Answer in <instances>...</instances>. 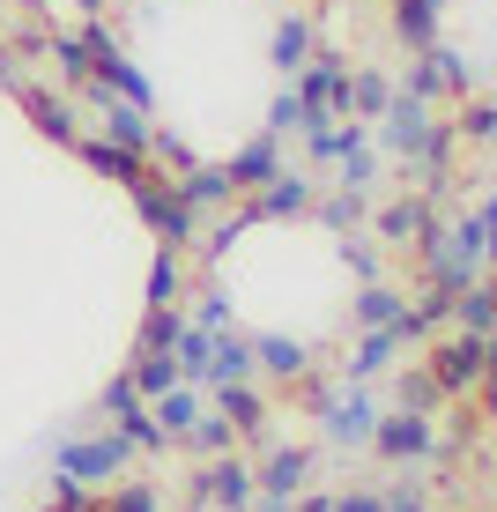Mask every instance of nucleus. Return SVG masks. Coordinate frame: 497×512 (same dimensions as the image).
<instances>
[{
	"label": "nucleus",
	"instance_id": "16",
	"mask_svg": "<svg viewBox=\"0 0 497 512\" xmlns=\"http://www.w3.org/2000/svg\"><path fill=\"white\" fill-rule=\"evenodd\" d=\"M275 171H282V149H275V134H260L223 164V179H230V193H253V186H268Z\"/></svg>",
	"mask_w": 497,
	"mask_h": 512
},
{
	"label": "nucleus",
	"instance_id": "27",
	"mask_svg": "<svg viewBox=\"0 0 497 512\" xmlns=\"http://www.w3.org/2000/svg\"><path fill=\"white\" fill-rule=\"evenodd\" d=\"M179 297H186V268H179V253H164V245H156V260H149V312L179 305Z\"/></svg>",
	"mask_w": 497,
	"mask_h": 512
},
{
	"label": "nucleus",
	"instance_id": "23",
	"mask_svg": "<svg viewBox=\"0 0 497 512\" xmlns=\"http://www.w3.org/2000/svg\"><path fill=\"white\" fill-rule=\"evenodd\" d=\"M127 379H134V394H141V401H156V394H171V386H179V364H171L164 349H134Z\"/></svg>",
	"mask_w": 497,
	"mask_h": 512
},
{
	"label": "nucleus",
	"instance_id": "33",
	"mask_svg": "<svg viewBox=\"0 0 497 512\" xmlns=\"http://www.w3.org/2000/svg\"><path fill=\"white\" fill-rule=\"evenodd\" d=\"M179 334H186V312L164 305V312H149V320H141V342H134V349H164V357H171V342H179Z\"/></svg>",
	"mask_w": 497,
	"mask_h": 512
},
{
	"label": "nucleus",
	"instance_id": "15",
	"mask_svg": "<svg viewBox=\"0 0 497 512\" xmlns=\"http://www.w3.org/2000/svg\"><path fill=\"white\" fill-rule=\"evenodd\" d=\"M401 349H408V342H401V327H364V334H357V357H349V379H342V386H371V379L386 372V364L401 357Z\"/></svg>",
	"mask_w": 497,
	"mask_h": 512
},
{
	"label": "nucleus",
	"instance_id": "35",
	"mask_svg": "<svg viewBox=\"0 0 497 512\" xmlns=\"http://www.w3.org/2000/svg\"><path fill=\"white\" fill-rule=\"evenodd\" d=\"M45 52H52V67H60L67 82H90V52H82V38H60V30H52Z\"/></svg>",
	"mask_w": 497,
	"mask_h": 512
},
{
	"label": "nucleus",
	"instance_id": "28",
	"mask_svg": "<svg viewBox=\"0 0 497 512\" xmlns=\"http://www.w3.org/2000/svg\"><path fill=\"white\" fill-rule=\"evenodd\" d=\"M401 305H408V297L394 290V282H364V290H357V327H394Z\"/></svg>",
	"mask_w": 497,
	"mask_h": 512
},
{
	"label": "nucleus",
	"instance_id": "39",
	"mask_svg": "<svg viewBox=\"0 0 497 512\" xmlns=\"http://www.w3.org/2000/svg\"><path fill=\"white\" fill-rule=\"evenodd\" d=\"M268 134L282 141V134H305V104H297V90H282L275 104H268Z\"/></svg>",
	"mask_w": 497,
	"mask_h": 512
},
{
	"label": "nucleus",
	"instance_id": "5",
	"mask_svg": "<svg viewBox=\"0 0 497 512\" xmlns=\"http://www.w3.org/2000/svg\"><path fill=\"white\" fill-rule=\"evenodd\" d=\"M371 453H379V461H394V468L438 461V423H431V416H408V409H394V416H379V423H371Z\"/></svg>",
	"mask_w": 497,
	"mask_h": 512
},
{
	"label": "nucleus",
	"instance_id": "13",
	"mask_svg": "<svg viewBox=\"0 0 497 512\" xmlns=\"http://www.w3.org/2000/svg\"><path fill=\"white\" fill-rule=\"evenodd\" d=\"M253 372L268 379H312V349L297 334H253Z\"/></svg>",
	"mask_w": 497,
	"mask_h": 512
},
{
	"label": "nucleus",
	"instance_id": "19",
	"mask_svg": "<svg viewBox=\"0 0 497 512\" xmlns=\"http://www.w3.org/2000/svg\"><path fill=\"white\" fill-rule=\"evenodd\" d=\"M201 409H208V401H201V386H171V394H156L149 401V416H156V431H164V438H186L193 431V423H201Z\"/></svg>",
	"mask_w": 497,
	"mask_h": 512
},
{
	"label": "nucleus",
	"instance_id": "45",
	"mask_svg": "<svg viewBox=\"0 0 497 512\" xmlns=\"http://www.w3.org/2000/svg\"><path fill=\"white\" fill-rule=\"evenodd\" d=\"M327 512H379V490H334Z\"/></svg>",
	"mask_w": 497,
	"mask_h": 512
},
{
	"label": "nucleus",
	"instance_id": "4",
	"mask_svg": "<svg viewBox=\"0 0 497 512\" xmlns=\"http://www.w3.org/2000/svg\"><path fill=\"white\" fill-rule=\"evenodd\" d=\"M127 193H134L141 223L164 238V253H186V245L201 238V216H193V208L179 201V186H171V179H141V186H127Z\"/></svg>",
	"mask_w": 497,
	"mask_h": 512
},
{
	"label": "nucleus",
	"instance_id": "38",
	"mask_svg": "<svg viewBox=\"0 0 497 512\" xmlns=\"http://www.w3.org/2000/svg\"><path fill=\"white\" fill-rule=\"evenodd\" d=\"M90 505H97V490H90V483H75V475L52 468V512H90Z\"/></svg>",
	"mask_w": 497,
	"mask_h": 512
},
{
	"label": "nucleus",
	"instance_id": "14",
	"mask_svg": "<svg viewBox=\"0 0 497 512\" xmlns=\"http://www.w3.org/2000/svg\"><path fill=\"white\" fill-rule=\"evenodd\" d=\"M75 156H82L90 171H104L112 186H141V179H149V164H141L134 149H119V141H104V134H82V141H75Z\"/></svg>",
	"mask_w": 497,
	"mask_h": 512
},
{
	"label": "nucleus",
	"instance_id": "42",
	"mask_svg": "<svg viewBox=\"0 0 497 512\" xmlns=\"http://www.w3.org/2000/svg\"><path fill=\"white\" fill-rule=\"evenodd\" d=\"M193 327H201V334H223V327H230V297H223V290H201V305H193Z\"/></svg>",
	"mask_w": 497,
	"mask_h": 512
},
{
	"label": "nucleus",
	"instance_id": "26",
	"mask_svg": "<svg viewBox=\"0 0 497 512\" xmlns=\"http://www.w3.org/2000/svg\"><path fill=\"white\" fill-rule=\"evenodd\" d=\"M386 104H394V75H379V67L349 75V119H379Z\"/></svg>",
	"mask_w": 497,
	"mask_h": 512
},
{
	"label": "nucleus",
	"instance_id": "44",
	"mask_svg": "<svg viewBox=\"0 0 497 512\" xmlns=\"http://www.w3.org/2000/svg\"><path fill=\"white\" fill-rule=\"evenodd\" d=\"M460 134H468V141H490V134H497V112H490V97H475V104H468Z\"/></svg>",
	"mask_w": 497,
	"mask_h": 512
},
{
	"label": "nucleus",
	"instance_id": "10",
	"mask_svg": "<svg viewBox=\"0 0 497 512\" xmlns=\"http://www.w3.org/2000/svg\"><path fill=\"white\" fill-rule=\"evenodd\" d=\"M216 416L230 423L238 438H253V446H268V394H260L253 379H238V386H216Z\"/></svg>",
	"mask_w": 497,
	"mask_h": 512
},
{
	"label": "nucleus",
	"instance_id": "43",
	"mask_svg": "<svg viewBox=\"0 0 497 512\" xmlns=\"http://www.w3.org/2000/svg\"><path fill=\"white\" fill-rule=\"evenodd\" d=\"M149 156H164V164H179V171H193V164H201V156H193L179 134H149Z\"/></svg>",
	"mask_w": 497,
	"mask_h": 512
},
{
	"label": "nucleus",
	"instance_id": "46",
	"mask_svg": "<svg viewBox=\"0 0 497 512\" xmlns=\"http://www.w3.org/2000/svg\"><path fill=\"white\" fill-rule=\"evenodd\" d=\"M75 8H82V15H104V8H112V0H75Z\"/></svg>",
	"mask_w": 497,
	"mask_h": 512
},
{
	"label": "nucleus",
	"instance_id": "25",
	"mask_svg": "<svg viewBox=\"0 0 497 512\" xmlns=\"http://www.w3.org/2000/svg\"><path fill=\"white\" fill-rule=\"evenodd\" d=\"M179 186V201L193 208V216H201V208H216V201H230V179H223V164H193L186 179H171Z\"/></svg>",
	"mask_w": 497,
	"mask_h": 512
},
{
	"label": "nucleus",
	"instance_id": "18",
	"mask_svg": "<svg viewBox=\"0 0 497 512\" xmlns=\"http://www.w3.org/2000/svg\"><path fill=\"white\" fill-rule=\"evenodd\" d=\"M238 379H253V342L238 327H223L208 342V386H238Z\"/></svg>",
	"mask_w": 497,
	"mask_h": 512
},
{
	"label": "nucleus",
	"instance_id": "36",
	"mask_svg": "<svg viewBox=\"0 0 497 512\" xmlns=\"http://www.w3.org/2000/svg\"><path fill=\"white\" fill-rule=\"evenodd\" d=\"M401 97H416V104H431V97H446V82H438V67H431V52L423 60H408V82H394Z\"/></svg>",
	"mask_w": 497,
	"mask_h": 512
},
{
	"label": "nucleus",
	"instance_id": "9",
	"mask_svg": "<svg viewBox=\"0 0 497 512\" xmlns=\"http://www.w3.org/2000/svg\"><path fill=\"white\" fill-rule=\"evenodd\" d=\"M201 483H208V505H223V512H253V498H260L253 490V461H245L238 446L216 453V461L201 468Z\"/></svg>",
	"mask_w": 497,
	"mask_h": 512
},
{
	"label": "nucleus",
	"instance_id": "6",
	"mask_svg": "<svg viewBox=\"0 0 497 512\" xmlns=\"http://www.w3.org/2000/svg\"><path fill=\"white\" fill-rule=\"evenodd\" d=\"M423 268H431V282L438 290H468V282H483V268H490V253H475L460 231H446L438 223V238L423 245Z\"/></svg>",
	"mask_w": 497,
	"mask_h": 512
},
{
	"label": "nucleus",
	"instance_id": "40",
	"mask_svg": "<svg viewBox=\"0 0 497 512\" xmlns=\"http://www.w3.org/2000/svg\"><path fill=\"white\" fill-rule=\"evenodd\" d=\"M342 260H349V275H357V282H379V245H371V238L349 231L342 238Z\"/></svg>",
	"mask_w": 497,
	"mask_h": 512
},
{
	"label": "nucleus",
	"instance_id": "12",
	"mask_svg": "<svg viewBox=\"0 0 497 512\" xmlns=\"http://www.w3.org/2000/svg\"><path fill=\"white\" fill-rule=\"evenodd\" d=\"M90 90V104L104 112V141H119V149H134V156H149V112H134V104H119V97H104V82H82Z\"/></svg>",
	"mask_w": 497,
	"mask_h": 512
},
{
	"label": "nucleus",
	"instance_id": "11",
	"mask_svg": "<svg viewBox=\"0 0 497 512\" xmlns=\"http://www.w3.org/2000/svg\"><path fill=\"white\" fill-rule=\"evenodd\" d=\"M312 201H319V193H312V179H305V171H275L268 186H253L245 216H253V223H268V216H305Z\"/></svg>",
	"mask_w": 497,
	"mask_h": 512
},
{
	"label": "nucleus",
	"instance_id": "7",
	"mask_svg": "<svg viewBox=\"0 0 497 512\" xmlns=\"http://www.w3.org/2000/svg\"><path fill=\"white\" fill-rule=\"evenodd\" d=\"M371 231H379L386 245H401V253H416V260H423V245L438 238V208L423 201V193H408V201H386L379 216H371Z\"/></svg>",
	"mask_w": 497,
	"mask_h": 512
},
{
	"label": "nucleus",
	"instance_id": "22",
	"mask_svg": "<svg viewBox=\"0 0 497 512\" xmlns=\"http://www.w3.org/2000/svg\"><path fill=\"white\" fill-rule=\"evenodd\" d=\"M453 327H460V334H490V327H497V290H490V275L468 282V290H453Z\"/></svg>",
	"mask_w": 497,
	"mask_h": 512
},
{
	"label": "nucleus",
	"instance_id": "32",
	"mask_svg": "<svg viewBox=\"0 0 497 512\" xmlns=\"http://www.w3.org/2000/svg\"><path fill=\"white\" fill-rule=\"evenodd\" d=\"M186 446L216 461V453H230V446H238V431H230V423H223L216 409H201V423H193V431H186Z\"/></svg>",
	"mask_w": 497,
	"mask_h": 512
},
{
	"label": "nucleus",
	"instance_id": "21",
	"mask_svg": "<svg viewBox=\"0 0 497 512\" xmlns=\"http://www.w3.org/2000/svg\"><path fill=\"white\" fill-rule=\"evenodd\" d=\"M438 8H446V0H394V30H401L408 52H431L438 45Z\"/></svg>",
	"mask_w": 497,
	"mask_h": 512
},
{
	"label": "nucleus",
	"instance_id": "1",
	"mask_svg": "<svg viewBox=\"0 0 497 512\" xmlns=\"http://www.w3.org/2000/svg\"><path fill=\"white\" fill-rule=\"evenodd\" d=\"M52 468L75 475V483H90V490H112V483H127L134 446H127L119 431H97V438H52Z\"/></svg>",
	"mask_w": 497,
	"mask_h": 512
},
{
	"label": "nucleus",
	"instance_id": "31",
	"mask_svg": "<svg viewBox=\"0 0 497 512\" xmlns=\"http://www.w3.org/2000/svg\"><path fill=\"white\" fill-rule=\"evenodd\" d=\"M90 512H164V490L156 483H112Z\"/></svg>",
	"mask_w": 497,
	"mask_h": 512
},
{
	"label": "nucleus",
	"instance_id": "24",
	"mask_svg": "<svg viewBox=\"0 0 497 512\" xmlns=\"http://www.w3.org/2000/svg\"><path fill=\"white\" fill-rule=\"evenodd\" d=\"M268 60L282 67V75H297V67L312 60V23H305V15H282V23H275V45H268Z\"/></svg>",
	"mask_w": 497,
	"mask_h": 512
},
{
	"label": "nucleus",
	"instance_id": "30",
	"mask_svg": "<svg viewBox=\"0 0 497 512\" xmlns=\"http://www.w3.org/2000/svg\"><path fill=\"white\" fill-rule=\"evenodd\" d=\"M334 164H342V186H357V193H371V179H379V149H371V127L349 141L342 156H334Z\"/></svg>",
	"mask_w": 497,
	"mask_h": 512
},
{
	"label": "nucleus",
	"instance_id": "41",
	"mask_svg": "<svg viewBox=\"0 0 497 512\" xmlns=\"http://www.w3.org/2000/svg\"><path fill=\"white\" fill-rule=\"evenodd\" d=\"M134 409H149V401L134 394V379H127V372H112V386H104V416L119 423V416H134Z\"/></svg>",
	"mask_w": 497,
	"mask_h": 512
},
{
	"label": "nucleus",
	"instance_id": "8",
	"mask_svg": "<svg viewBox=\"0 0 497 512\" xmlns=\"http://www.w3.org/2000/svg\"><path fill=\"white\" fill-rule=\"evenodd\" d=\"M305 475H312V446H268V461L253 468V490L260 505H290L305 490Z\"/></svg>",
	"mask_w": 497,
	"mask_h": 512
},
{
	"label": "nucleus",
	"instance_id": "17",
	"mask_svg": "<svg viewBox=\"0 0 497 512\" xmlns=\"http://www.w3.org/2000/svg\"><path fill=\"white\" fill-rule=\"evenodd\" d=\"M23 112L38 119V134H52L60 149H75V141H82V127H75V104H67V97H52V90H38V82L23 90Z\"/></svg>",
	"mask_w": 497,
	"mask_h": 512
},
{
	"label": "nucleus",
	"instance_id": "3",
	"mask_svg": "<svg viewBox=\"0 0 497 512\" xmlns=\"http://www.w3.org/2000/svg\"><path fill=\"white\" fill-rule=\"evenodd\" d=\"M312 409H319V431H327L334 446H349V453L371 446V423H379V409H371L364 386H312Z\"/></svg>",
	"mask_w": 497,
	"mask_h": 512
},
{
	"label": "nucleus",
	"instance_id": "34",
	"mask_svg": "<svg viewBox=\"0 0 497 512\" xmlns=\"http://www.w3.org/2000/svg\"><path fill=\"white\" fill-rule=\"evenodd\" d=\"M112 431H119V438H127V446H134V461H141V453H164V446H171V438H164V431H156V416H149V409H134V416H119V423H112Z\"/></svg>",
	"mask_w": 497,
	"mask_h": 512
},
{
	"label": "nucleus",
	"instance_id": "29",
	"mask_svg": "<svg viewBox=\"0 0 497 512\" xmlns=\"http://www.w3.org/2000/svg\"><path fill=\"white\" fill-rule=\"evenodd\" d=\"M401 409H408V416H438V409H446L431 364H408V372H401Z\"/></svg>",
	"mask_w": 497,
	"mask_h": 512
},
{
	"label": "nucleus",
	"instance_id": "37",
	"mask_svg": "<svg viewBox=\"0 0 497 512\" xmlns=\"http://www.w3.org/2000/svg\"><path fill=\"white\" fill-rule=\"evenodd\" d=\"M379 512H438V505L423 498L416 475H401V483H386V490H379Z\"/></svg>",
	"mask_w": 497,
	"mask_h": 512
},
{
	"label": "nucleus",
	"instance_id": "2",
	"mask_svg": "<svg viewBox=\"0 0 497 512\" xmlns=\"http://www.w3.org/2000/svg\"><path fill=\"white\" fill-rule=\"evenodd\" d=\"M490 357H497V342H490V334H453V342H438V349H431V379H438V394H446V401L483 394Z\"/></svg>",
	"mask_w": 497,
	"mask_h": 512
},
{
	"label": "nucleus",
	"instance_id": "20",
	"mask_svg": "<svg viewBox=\"0 0 497 512\" xmlns=\"http://www.w3.org/2000/svg\"><path fill=\"white\" fill-rule=\"evenodd\" d=\"M305 216H319V223H327V231H357V223H371V193H357V186H334L327 193V201H312L305 208Z\"/></svg>",
	"mask_w": 497,
	"mask_h": 512
}]
</instances>
